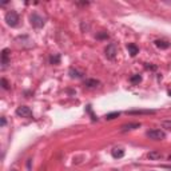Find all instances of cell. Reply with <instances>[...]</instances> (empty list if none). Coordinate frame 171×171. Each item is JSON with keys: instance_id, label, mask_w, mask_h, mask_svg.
Masks as SVG:
<instances>
[{"instance_id": "277c9868", "label": "cell", "mask_w": 171, "mask_h": 171, "mask_svg": "<svg viewBox=\"0 0 171 171\" xmlns=\"http://www.w3.org/2000/svg\"><path fill=\"white\" fill-rule=\"evenodd\" d=\"M30 22H31V24H32V27H35V28H42V27L44 26V19H43L40 15H38V14L31 15Z\"/></svg>"}, {"instance_id": "5bb4252c", "label": "cell", "mask_w": 171, "mask_h": 171, "mask_svg": "<svg viewBox=\"0 0 171 171\" xmlns=\"http://www.w3.org/2000/svg\"><path fill=\"white\" fill-rule=\"evenodd\" d=\"M70 75H71V78H82L83 76V72L78 71L75 68H70Z\"/></svg>"}, {"instance_id": "5b68a950", "label": "cell", "mask_w": 171, "mask_h": 171, "mask_svg": "<svg viewBox=\"0 0 171 171\" xmlns=\"http://www.w3.org/2000/svg\"><path fill=\"white\" fill-rule=\"evenodd\" d=\"M16 115L22 116V118H31V116H32V111L27 106H20L16 108Z\"/></svg>"}, {"instance_id": "9a60e30c", "label": "cell", "mask_w": 171, "mask_h": 171, "mask_svg": "<svg viewBox=\"0 0 171 171\" xmlns=\"http://www.w3.org/2000/svg\"><path fill=\"white\" fill-rule=\"evenodd\" d=\"M119 115H120V112H118V111H115V112H110V114H107V115H106V119H107V120H112V119L118 118Z\"/></svg>"}, {"instance_id": "6da1fadb", "label": "cell", "mask_w": 171, "mask_h": 171, "mask_svg": "<svg viewBox=\"0 0 171 171\" xmlns=\"http://www.w3.org/2000/svg\"><path fill=\"white\" fill-rule=\"evenodd\" d=\"M19 20H20V19H19V15H18L16 11L11 10L6 14V22L10 27H16L19 24Z\"/></svg>"}, {"instance_id": "3957f363", "label": "cell", "mask_w": 171, "mask_h": 171, "mask_svg": "<svg viewBox=\"0 0 171 171\" xmlns=\"http://www.w3.org/2000/svg\"><path fill=\"white\" fill-rule=\"evenodd\" d=\"M116 54H118V48H116V44H114V43H110V44L104 48V55H106V58L110 60L115 59Z\"/></svg>"}, {"instance_id": "30bf717a", "label": "cell", "mask_w": 171, "mask_h": 171, "mask_svg": "<svg viewBox=\"0 0 171 171\" xmlns=\"http://www.w3.org/2000/svg\"><path fill=\"white\" fill-rule=\"evenodd\" d=\"M127 50H128V54H130L131 56H137L138 52H139V48L137 47V44H134V43L127 44Z\"/></svg>"}, {"instance_id": "7c38bea8", "label": "cell", "mask_w": 171, "mask_h": 171, "mask_svg": "<svg viewBox=\"0 0 171 171\" xmlns=\"http://www.w3.org/2000/svg\"><path fill=\"white\" fill-rule=\"evenodd\" d=\"M84 84H86V87H88V88H95V87H98L99 86V80H96V79H87L84 82Z\"/></svg>"}, {"instance_id": "8992f818", "label": "cell", "mask_w": 171, "mask_h": 171, "mask_svg": "<svg viewBox=\"0 0 171 171\" xmlns=\"http://www.w3.org/2000/svg\"><path fill=\"white\" fill-rule=\"evenodd\" d=\"M10 54L11 52H10L8 48H4L2 51V67H3V70L10 64Z\"/></svg>"}, {"instance_id": "7402d4cb", "label": "cell", "mask_w": 171, "mask_h": 171, "mask_svg": "<svg viewBox=\"0 0 171 171\" xmlns=\"http://www.w3.org/2000/svg\"><path fill=\"white\" fill-rule=\"evenodd\" d=\"M169 161H171V155H169Z\"/></svg>"}, {"instance_id": "7a4b0ae2", "label": "cell", "mask_w": 171, "mask_h": 171, "mask_svg": "<svg viewBox=\"0 0 171 171\" xmlns=\"http://www.w3.org/2000/svg\"><path fill=\"white\" fill-rule=\"evenodd\" d=\"M146 135L150 139H153V141H162V139L166 138V133H165V131H163V130H158V128L147 131Z\"/></svg>"}, {"instance_id": "9c48e42d", "label": "cell", "mask_w": 171, "mask_h": 171, "mask_svg": "<svg viewBox=\"0 0 171 171\" xmlns=\"http://www.w3.org/2000/svg\"><path fill=\"white\" fill-rule=\"evenodd\" d=\"M147 157H149L150 161H159V159L163 158V154L159 153V151H150L149 154H147Z\"/></svg>"}, {"instance_id": "e0dca14e", "label": "cell", "mask_w": 171, "mask_h": 171, "mask_svg": "<svg viewBox=\"0 0 171 171\" xmlns=\"http://www.w3.org/2000/svg\"><path fill=\"white\" fill-rule=\"evenodd\" d=\"M0 83H2V87L4 88V90H10V84H8V82H7V80L4 79V78H2Z\"/></svg>"}, {"instance_id": "d6986e66", "label": "cell", "mask_w": 171, "mask_h": 171, "mask_svg": "<svg viewBox=\"0 0 171 171\" xmlns=\"http://www.w3.org/2000/svg\"><path fill=\"white\" fill-rule=\"evenodd\" d=\"M96 38H98V39H107L108 38V34L107 32H100V34L96 35Z\"/></svg>"}, {"instance_id": "2e32d148", "label": "cell", "mask_w": 171, "mask_h": 171, "mask_svg": "<svg viewBox=\"0 0 171 171\" xmlns=\"http://www.w3.org/2000/svg\"><path fill=\"white\" fill-rule=\"evenodd\" d=\"M130 82L131 83H139V82H142V76L141 75H134L130 78Z\"/></svg>"}, {"instance_id": "ba28073f", "label": "cell", "mask_w": 171, "mask_h": 171, "mask_svg": "<svg viewBox=\"0 0 171 171\" xmlns=\"http://www.w3.org/2000/svg\"><path fill=\"white\" fill-rule=\"evenodd\" d=\"M127 114L130 115H147V114H155L154 110H131L127 111Z\"/></svg>"}, {"instance_id": "4fadbf2b", "label": "cell", "mask_w": 171, "mask_h": 171, "mask_svg": "<svg viewBox=\"0 0 171 171\" xmlns=\"http://www.w3.org/2000/svg\"><path fill=\"white\" fill-rule=\"evenodd\" d=\"M155 46L158 48H162V50H166L170 47V43L166 42V40H155Z\"/></svg>"}, {"instance_id": "ac0fdd59", "label": "cell", "mask_w": 171, "mask_h": 171, "mask_svg": "<svg viewBox=\"0 0 171 171\" xmlns=\"http://www.w3.org/2000/svg\"><path fill=\"white\" fill-rule=\"evenodd\" d=\"M59 62H60V56L59 55H55V56L51 58V63L52 64H59Z\"/></svg>"}, {"instance_id": "cb8c5ba5", "label": "cell", "mask_w": 171, "mask_h": 171, "mask_svg": "<svg viewBox=\"0 0 171 171\" xmlns=\"http://www.w3.org/2000/svg\"><path fill=\"white\" fill-rule=\"evenodd\" d=\"M12 171H16V170H12Z\"/></svg>"}, {"instance_id": "44dd1931", "label": "cell", "mask_w": 171, "mask_h": 171, "mask_svg": "<svg viewBox=\"0 0 171 171\" xmlns=\"http://www.w3.org/2000/svg\"><path fill=\"white\" fill-rule=\"evenodd\" d=\"M165 169H169V170H171V166H163Z\"/></svg>"}, {"instance_id": "603a6c76", "label": "cell", "mask_w": 171, "mask_h": 171, "mask_svg": "<svg viewBox=\"0 0 171 171\" xmlns=\"http://www.w3.org/2000/svg\"><path fill=\"white\" fill-rule=\"evenodd\" d=\"M169 95H170V96H171V91H170V92H169Z\"/></svg>"}, {"instance_id": "ffe728a7", "label": "cell", "mask_w": 171, "mask_h": 171, "mask_svg": "<svg viewBox=\"0 0 171 171\" xmlns=\"http://www.w3.org/2000/svg\"><path fill=\"white\" fill-rule=\"evenodd\" d=\"M4 126H6V118L3 116V118H2V127H4Z\"/></svg>"}, {"instance_id": "52a82bcc", "label": "cell", "mask_w": 171, "mask_h": 171, "mask_svg": "<svg viewBox=\"0 0 171 171\" xmlns=\"http://www.w3.org/2000/svg\"><path fill=\"white\" fill-rule=\"evenodd\" d=\"M139 127H141V123H127L120 127V131H122V133H127V131L135 130V128H139Z\"/></svg>"}, {"instance_id": "8fae6325", "label": "cell", "mask_w": 171, "mask_h": 171, "mask_svg": "<svg viewBox=\"0 0 171 171\" xmlns=\"http://www.w3.org/2000/svg\"><path fill=\"white\" fill-rule=\"evenodd\" d=\"M111 155H112V158H115V159H120V158L124 157V150L123 149H114L111 151Z\"/></svg>"}]
</instances>
